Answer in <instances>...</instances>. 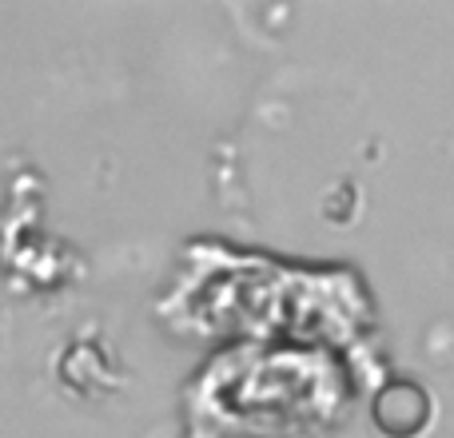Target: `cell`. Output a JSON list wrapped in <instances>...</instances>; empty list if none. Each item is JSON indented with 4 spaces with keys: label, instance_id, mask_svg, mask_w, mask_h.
<instances>
[{
    "label": "cell",
    "instance_id": "1",
    "mask_svg": "<svg viewBox=\"0 0 454 438\" xmlns=\"http://www.w3.org/2000/svg\"><path fill=\"white\" fill-rule=\"evenodd\" d=\"M375 423L391 438H411L427 423V395L415 383H391L375 399Z\"/></svg>",
    "mask_w": 454,
    "mask_h": 438
}]
</instances>
